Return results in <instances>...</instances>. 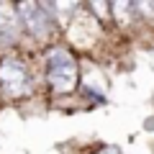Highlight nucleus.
Returning a JSON list of instances; mask_svg holds the SVG:
<instances>
[{
  "label": "nucleus",
  "instance_id": "1",
  "mask_svg": "<svg viewBox=\"0 0 154 154\" xmlns=\"http://www.w3.org/2000/svg\"><path fill=\"white\" fill-rule=\"evenodd\" d=\"M36 69H38V80L46 85L54 95H72L80 90V62H77L75 49L57 41L49 44L44 49H38V59H36Z\"/></svg>",
  "mask_w": 154,
  "mask_h": 154
},
{
  "label": "nucleus",
  "instance_id": "2",
  "mask_svg": "<svg viewBox=\"0 0 154 154\" xmlns=\"http://www.w3.org/2000/svg\"><path fill=\"white\" fill-rule=\"evenodd\" d=\"M38 88V69L21 51H0V100H31Z\"/></svg>",
  "mask_w": 154,
  "mask_h": 154
},
{
  "label": "nucleus",
  "instance_id": "3",
  "mask_svg": "<svg viewBox=\"0 0 154 154\" xmlns=\"http://www.w3.org/2000/svg\"><path fill=\"white\" fill-rule=\"evenodd\" d=\"M16 13H18V21H21V28H23V38L33 41L38 49L62 41V31L54 21L51 3L23 0V3H16Z\"/></svg>",
  "mask_w": 154,
  "mask_h": 154
},
{
  "label": "nucleus",
  "instance_id": "4",
  "mask_svg": "<svg viewBox=\"0 0 154 154\" xmlns=\"http://www.w3.org/2000/svg\"><path fill=\"white\" fill-rule=\"evenodd\" d=\"M23 41L26 38L16 13V3L0 0V51H21Z\"/></svg>",
  "mask_w": 154,
  "mask_h": 154
},
{
  "label": "nucleus",
  "instance_id": "5",
  "mask_svg": "<svg viewBox=\"0 0 154 154\" xmlns=\"http://www.w3.org/2000/svg\"><path fill=\"white\" fill-rule=\"evenodd\" d=\"M110 18H113V26L118 28L121 33H128L134 26H139L134 3H126V0H116V3H110Z\"/></svg>",
  "mask_w": 154,
  "mask_h": 154
},
{
  "label": "nucleus",
  "instance_id": "6",
  "mask_svg": "<svg viewBox=\"0 0 154 154\" xmlns=\"http://www.w3.org/2000/svg\"><path fill=\"white\" fill-rule=\"evenodd\" d=\"M95 154H121V149L118 146H113V144H100V146H95Z\"/></svg>",
  "mask_w": 154,
  "mask_h": 154
}]
</instances>
